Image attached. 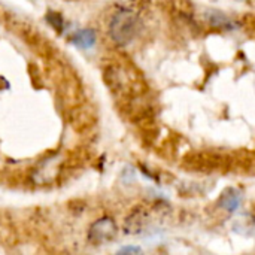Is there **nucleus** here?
I'll list each match as a JSON object with an SVG mask.
<instances>
[{"label":"nucleus","instance_id":"nucleus-1","mask_svg":"<svg viewBox=\"0 0 255 255\" xmlns=\"http://www.w3.org/2000/svg\"><path fill=\"white\" fill-rule=\"evenodd\" d=\"M140 30V19L136 12L130 9H120L109 22V36L111 39L120 45H128L137 36Z\"/></svg>","mask_w":255,"mask_h":255},{"label":"nucleus","instance_id":"nucleus-2","mask_svg":"<svg viewBox=\"0 0 255 255\" xmlns=\"http://www.w3.org/2000/svg\"><path fill=\"white\" fill-rule=\"evenodd\" d=\"M118 235L117 223L111 217H103L91 224L88 230V242L91 245H105L112 242Z\"/></svg>","mask_w":255,"mask_h":255},{"label":"nucleus","instance_id":"nucleus-3","mask_svg":"<svg viewBox=\"0 0 255 255\" xmlns=\"http://www.w3.org/2000/svg\"><path fill=\"white\" fill-rule=\"evenodd\" d=\"M242 200H244L242 191L238 188L229 187L221 193V196L218 199V208L229 212V214H235L241 208Z\"/></svg>","mask_w":255,"mask_h":255},{"label":"nucleus","instance_id":"nucleus-4","mask_svg":"<svg viewBox=\"0 0 255 255\" xmlns=\"http://www.w3.org/2000/svg\"><path fill=\"white\" fill-rule=\"evenodd\" d=\"M206 19H208V22L212 27L220 28V30L232 31V30H236L239 27V22L238 21H235L227 13H224V12H221L218 9H209V10H206Z\"/></svg>","mask_w":255,"mask_h":255},{"label":"nucleus","instance_id":"nucleus-5","mask_svg":"<svg viewBox=\"0 0 255 255\" xmlns=\"http://www.w3.org/2000/svg\"><path fill=\"white\" fill-rule=\"evenodd\" d=\"M149 220H148V215L145 212V209L142 208H137L134 209L130 217L126 220V226H124V230L128 233V235H136V233H140L146 226H148Z\"/></svg>","mask_w":255,"mask_h":255},{"label":"nucleus","instance_id":"nucleus-6","mask_svg":"<svg viewBox=\"0 0 255 255\" xmlns=\"http://www.w3.org/2000/svg\"><path fill=\"white\" fill-rule=\"evenodd\" d=\"M70 40H72V43L76 45L78 48H81V49H88V48H91V46L96 43L97 34H96V31H94L93 28H82V30L76 31V33L72 36Z\"/></svg>","mask_w":255,"mask_h":255},{"label":"nucleus","instance_id":"nucleus-7","mask_svg":"<svg viewBox=\"0 0 255 255\" xmlns=\"http://www.w3.org/2000/svg\"><path fill=\"white\" fill-rule=\"evenodd\" d=\"M46 21L51 24V27H52L55 31H58V33L63 31L64 22H63V18H61L60 13H57V12H48V13H46Z\"/></svg>","mask_w":255,"mask_h":255},{"label":"nucleus","instance_id":"nucleus-8","mask_svg":"<svg viewBox=\"0 0 255 255\" xmlns=\"http://www.w3.org/2000/svg\"><path fill=\"white\" fill-rule=\"evenodd\" d=\"M142 250L137 247H124L123 250L118 251V254H140Z\"/></svg>","mask_w":255,"mask_h":255},{"label":"nucleus","instance_id":"nucleus-9","mask_svg":"<svg viewBox=\"0 0 255 255\" xmlns=\"http://www.w3.org/2000/svg\"><path fill=\"white\" fill-rule=\"evenodd\" d=\"M242 1H245V0H242Z\"/></svg>","mask_w":255,"mask_h":255}]
</instances>
